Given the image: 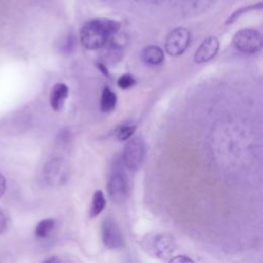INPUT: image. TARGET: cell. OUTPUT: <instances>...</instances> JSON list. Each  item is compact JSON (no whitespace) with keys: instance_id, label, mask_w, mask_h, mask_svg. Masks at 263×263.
<instances>
[{"instance_id":"obj_1","label":"cell","mask_w":263,"mask_h":263,"mask_svg":"<svg viewBox=\"0 0 263 263\" xmlns=\"http://www.w3.org/2000/svg\"><path fill=\"white\" fill-rule=\"evenodd\" d=\"M120 29L117 21L96 18L85 23L79 33L82 45L87 49H98L109 44L112 36Z\"/></svg>"},{"instance_id":"obj_2","label":"cell","mask_w":263,"mask_h":263,"mask_svg":"<svg viewBox=\"0 0 263 263\" xmlns=\"http://www.w3.org/2000/svg\"><path fill=\"white\" fill-rule=\"evenodd\" d=\"M71 170L68 162L62 158L49 160L43 170L44 180L50 187H61L65 185L70 178Z\"/></svg>"},{"instance_id":"obj_3","label":"cell","mask_w":263,"mask_h":263,"mask_svg":"<svg viewBox=\"0 0 263 263\" xmlns=\"http://www.w3.org/2000/svg\"><path fill=\"white\" fill-rule=\"evenodd\" d=\"M233 44L243 53H256L262 48V37L257 30L242 29L235 33Z\"/></svg>"},{"instance_id":"obj_4","label":"cell","mask_w":263,"mask_h":263,"mask_svg":"<svg viewBox=\"0 0 263 263\" xmlns=\"http://www.w3.org/2000/svg\"><path fill=\"white\" fill-rule=\"evenodd\" d=\"M145 156V145L141 137L132 138L123 150V162L129 171H137L143 163Z\"/></svg>"},{"instance_id":"obj_5","label":"cell","mask_w":263,"mask_h":263,"mask_svg":"<svg viewBox=\"0 0 263 263\" xmlns=\"http://www.w3.org/2000/svg\"><path fill=\"white\" fill-rule=\"evenodd\" d=\"M107 188L109 196L113 202H123L128 194V180L124 172L119 168L114 170L109 178Z\"/></svg>"},{"instance_id":"obj_6","label":"cell","mask_w":263,"mask_h":263,"mask_svg":"<svg viewBox=\"0 0 263 263\" xmlns=\"http://www.w3.org/2000/svg\"><path fill=\"white\" fill-rule=\"evenodd\" d=\"M190 42V32L186 28H176L165 40V51L173 57L182 54Z\"/></svg>"},{"instance_id":"obj_7","label":"cell","mask_w":263,"mask_h":263,"mask_svg":"<svg viewBox=\"0 0 263 263\" xmlns=\"http://www.w3.org/2000/svg\"><path fill=\"white\" fill-rule=\"evenodd\" d=\"M102 240L108 249H119L123 246L121 230L112 217H107L102 223Z\"/></svg>"},{"instance_id":"obj_8","label":"cell","mask_w":263,"mask_h":263,"mask_svg":"<svg viewBox=\"0 0 263 263\" xmlns=\"http://www.w3.org/2000/svg\"><path fill=\"white\" fill-rule=\"evenodd\" d=\"M150 252L158 258H166L175 248L173 236L166 233H159L152 237L148 243Z\"/></svg>"},{"instance_id":"obj_9","label":"cell","mask_w":263,"mask_h":263,"mask_svg":"<svg viewBox=\"0 0 263 263\" xmlns=\"http://www.w3.org/2000/svg\"><path fill=\"white\" fill-rule=\"evenodd\" d=\"M219 50V40L214 37L210 36L204 39L199 47L196 49L194 54V62L196 64H203L212 60Z\"/></svg>"},{"instance_id":"obj_10","label":"cell","mask_w":263,"mask_h":263,"mask_svg":"<svg viewBox=\"0 0 263 263\" xmlns=\"http://www.w3.org/2000/svg\"><path fill=\"white\" fill-rule=\"evenodd\" d=\"M69 93V87L65 83H55L50 92V106L54 111H60Z\"/></svg>"},{"instance_id":"obj_11","label":"cell","mask_w":263,"mask_h":263,"mask_svg":"<svg viewBox=\"0 0 263 263\" xmlns=\"http://www.w3.org/2000/svg\"><path fill=\"white\" fill-rule=\"evenodd\" d=\"M142 59L149 65H159L164 60V53L160 47L150 45L142 50Z\"/></svg>"},{"instance_id":"obj_12","label":"cell","mask_w":263,"mask_h":263,"mask_svg":"<svg viewBox=\"0 0 263 263\" xmlns=\"http://www.w3.org/2000/svg\"><path fill=\"white\" fill-rule=\"evenodd\" d=\"M116 102H117V98H116V95L112 91V89L107 86L104 87L102 97H101V103H100V108L102 112L113 111L116 107Z\"/></svg>"},{"instance_id":"obj_13","label":"cell","mask_w":263,"mask_h":263,"mask_svg":"<svg viewBox=\"0 0 263 263\" xmlns=\"http://www.w3.org/2000/svg\"><path fill=\"white\" fill-rule=\"evenodd\" d=\"M55 228V221L53 219H43L41 220L36 228H35V235L38 238L44 239L51 235Z\"/></svg>"},{"instance_id":"obj_14","label":"cell","mask_w":263,"mask_h":263,"mask_svg":"<svg viewBox=\"0 0 263 263\" xmlns=\"http://www.w3.org/2000/svg\"><path fill=\"white\" fill-rule=\"evenodd\" d=\"M106 205V198L102 190H97L93 193L92 201L89 209V216L90 218L97 217L99 214L102 213V211L105 209Z\"/></svg>"},{"instance_id":"obj_15","label":"cell","mask_w":263,"mask_h":263,"mask_svg":"<svg viewBox=\"0 0 263 263\" xmlns=\"http://www.w3.org/2000/svg\"><path fill=\"white\" fill-rule=\"evenodd\" d=\"M136 84V79L132 74H123L117 79V85L121 89H128Z\"/></svg>"},{"instance_id":"obj_16","label":"cell","mask_w":263,"mask_h":263,"mask_svg":"<svg viewBox=\"0 0 263 263\" xmlns=\"http://www.w3.org/2000/svg\"><path fill=\"white\" fill-rule=\"evenodd\" d=\"M135 130H136L135 125H123L119 128L117 133V139L120 141H126L133 137V135L135 134Z\"/></svg>"},{"instance_id":"obj_17","label":"cell","mask_w":263,"mask_h":263,"mask_svg":"<svg viewBox=\"0 0 263 263\" xmlns=\"http://www.w3.org/2000/svg\"><path fill=\"white\" fill-rule=\"evenodd\" d=\"M261 7H262V3H258V4H255V5H251V6H245V7L240 8V9L236 10L235 12H233L232 15L229 16V18L227 20L226 24H230V23L234 22V20H236L240 14H242V13H245V12H248V11H250V10H252V9L261 8Z\"/></svg>"},{"instance_id":"obj_18","label":"cell","mask_w":263,"mask_h":263,"mask_svg":"<svg viewBox=\"0 0 263 263\" xmlns=\"http://www.w3.org/2000/svg\"><path fill=\"white\" fill-rule=\"evenodd\" d=\"M168 263H194V262L189 257L180 255V256H176V257L172 258Z\"/></svg>"},{"instance_id":"obj_19","label":"cell","mask_w":263,"mask_h":263,"mask_svg":"<svg viewBox=\"0 0 263 263\" xmlns=\"http://www.w3.org/2000/svg\"><path fill=\"white\" fill-rule=\"evenodd\" d=\"M6 226H7L6 217H5V215L0 211V234L5 231Z\"/></svg>"},{"instance_id":"obj_20","label":"cell","mask_w":263,"mask_h":263,"mask_svg":"<svg viewBox=\"0 0 263 263\" xmlns=\"http://www.w3.org/2000/svg\"><path fill=\"white\" fill-rule=\"evenodd\" d=\"M5 191H6V180L4 176L0 173V197L4 195Z\"/></svg>"},{"instance_id":"obj_21","label":"cell","mask_w":263,"mask_h":263,"mask_svg":"<svg viewBox=\"0 0 263 263\" xmlns=\"http://www.w3.org/2000/svg\"><path fill=\"white\" fill-rule=\"evenodd\" d=\"M42 263H60V260L58 259V257L53 256V257H50V258L44 260Z\"/></svg>"}]
</instances>
